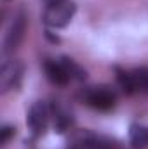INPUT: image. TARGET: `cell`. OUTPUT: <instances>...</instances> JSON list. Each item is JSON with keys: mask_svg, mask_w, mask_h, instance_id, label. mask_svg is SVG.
Listing matches in <instances>:
<instances>
[{"mask_svg": "<svg viewBox=\"0 0 148 149\" xmlns=\"http://www.w3.org/2000/svg\"><path fill=\"white\" fill-rule=\"evenodd\" d=\"M44 10V23L51 28H63L66 26L75 14V3L72 0H59L52 3H45Z\"/></svg>", "mask_w": 148, "mask_h": 149, "instance_id": "1", "label": "cell"}, {"mask_svg": "<svg viewBox=\"0 0 148 149\" xmlns=\"http://www.w3.org/2000/svg\"><path fill=\"white\" fill-rule=\"evenodd\" d=\"M25 31H26V16H25V12H18L12 17L9 28H7L5 38H4V52L5 54H11L19 47V43L25 38Z\"/></svg>", "mask_w": 148, "mask_h": 149, "instance_id": "2", "label": "cell"}, {"mask_svg": "<svg viewBox=\"0 0 148 149\" xmlns=\"http://www.w3.org/2000/svg\"><path fill=\"white\" fill-rule=\"evenodd\" d=\"M70 149H122V148L115 139L105 137V135H96V134H91V132H84V134L75 135Z\"/></svg>", "mask_w": 148, "mask_h": 149, "instance_id": "3", "label": "cell"}, {"mask_svg": "<svg viewBox=\"0 0 148 149\" xmlns=\"http://www.w3.org/2000/svg\"><path fill=\"white\" fill-rule=\"evenodd\" d=\"M85 102L98 111H110L115 106V92L110 87H91L85 92Z\"/></svg>", "mask_w": 148, "mask_h": 149, "instance_id": "4", "label": "cell"}, {"mask_svg": "<svg viewBox=\"0 0 148 149\" xmlns=\"http://www.w3.org/2000/svg\"><path fill=\"white\" fill-rule=\"evenodd\" d=\"M23 80V64L19 61H7L0 71V88L2 92L16 90Z\"/></svg>", "mask_w": 148, "mask_h": 149, "instance_id": "5", "label": "cell"}, {"mask_svg": "<svg viewBox=\"0 0 148 149\" xmlns=\"http://www.w3.org/2000/svg\"><path fill=\"white\" fill-rule=\"evenodd\" d=\"M47 123H49V108H47L45 102L38 101L30 108L28 125H30V128L35 135H42L47 128Z\"/></svg>", "mask_w": 148, "mask_h": 149, "instance_id": "6", "label": "cell"}, {"mask_svg": "<svg viewBox=\"0 0 148 149\" xmlns=\"http://www.w3.org/2000/svg\"><path fill=\"white\" fill-rule=\"evenodd\" d=\"M45 74L54 85H66L72 80L63 61H47L45 63Z\"/></svg>", "mask_w": 148, "mask_h": 149, "instance_id": "7", "label": "cell"}, {"mask_svg": "<svg viewBox=\"0 0 148 149\" xmlns=\"http://www.w3.org/2000/svg\"><path fill=\"white\" fill-rule=\"evenodd\" d=\"M129 144L132 149H148V127L132 125L129 130Z\"/></svg>", "mask_w": 148, "mask_h": 149, "instance_id": "8", "label": "cell"}, {"mask_svg": "<svg viewBox=\"0 0 148 149\" xmlns=\"http://www.w3.org/2000/svg\"><path fill=\"white\" fill-rule=\"evenodd\" d=\"M131 78H132L134 90L148 92V68H140L131 71Z\"/></svg>", "mask_w": 148, "mask_h": 149, "instance_id": "9", "label": "cell"}, {"mask_svg": "<svg viewBox=\"0 0 148 149\" xmlns=\"http://www.w3.org/2000/svg\"><path fill=\"white\" fill-rule=\"evenodd\" d=\"M61 61H63V64L66 66V70H68V73H70V76H72V78H77V80H84V78H85V71H84L80 66H77L72 59L63 57Z\"/></svg>", "mask_w": 148, "mask_h": 149, "instance_id": "10", "label": "cell"}, {"mask_svg": "<svg viewBox=\"0 0 148 149\" xmlns=\"http://www.w3.org/2000/svg\"><path fill=\"white\" fill-rule=\"evenodd\" d=\"M12 134H14V128H11V127H4V128H2V135H0V142L5 144V142L11 139Z\"/></svg>", "mask_w": 148, "mask_h": 149, "instance_id": "11", "label": "cell"}, {"mask_svg": "<svg viewBox=\"0 0 148 149\" xmlns=\"http://www.w3.org/2000/svg\"><path fill=\"white\" fill-rule=\"evenodd\" d=\"M45 3H52V2H59V0H44Z\"/></svg>", "mask_w": 148, "mask_h": 149, "instance_id": "12", "label": "cell"}]
</instances>
